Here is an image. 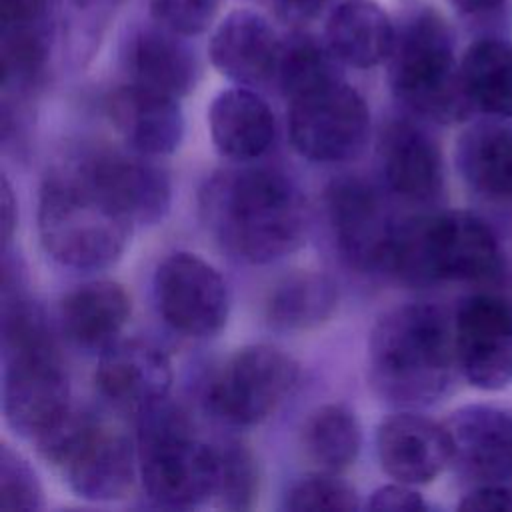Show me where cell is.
Returning a JSON list of instances; mask_svg holds the SVG:
<instances>
[{
  "mask_svg": "<svg viewBox=\"0 0 512 512\" xmlns=\"http://www.w3.org/2000/svg\"><path fill=\"white\" fill-rule=\"evenodd\" d=\"M200 212L214 238L252 264L298 250L308 230L300 188L284 172L264 166L214 172L200 192Z\"/></svg>",
  "mask_w": 512,
  "mask_h": 512,
  "instance_id": "obj_1",
  "label": "cell"
},
{
  "mask_svg": "<svg viewBox=\"0 0 512 512\" xmlns=\"http://www.w3.org/2000/svg\"><path fill=\"white\" fill-rule=\"evenodd\" d=\"M458 368L454 326L432 304L386 312L368 340V380L394 406H424L442 398Z\"/></svg>",
  "mask_w": 512,
  "mask_h": 512,
  "instance_id": "obj_2",
  "label": "cell"
},
{
  "mask_svg": "<svg viewBox=\"0 0 512 512\" xmlns=\"http://www.w3.org/2000/svg\"><path fill=\"white\" fill-rule=\"evenodd\" d=\"M132 226L70 160L46 176L38 200V234L60 264L76 270L108 268L122 256Z\"/></svg>",
  "mask_w": 512,
  "mask_h": 512,
  "instance_id": "obj_3",
  "label": "cell"
},
{
  "mask_svg": "<svg viewBox=\"0 0 512 512\" xmlns=\"http://www.w3.org/2000/svg\"><path fill=\"white\" fill-rule=\"evenodd\" d=\"M500 270V248L484 220L464 210L412 216L396 224L384 272L412 286L486 280Z\"/></svg>",
  "mask_w": 512,
  "mask_h": 512,
  "instance_id": "obj_4",
  "label": "cell"
},
{
  "mask_svg": "<svg viewBox=\"0 0 512 512\" xmlns=\"http://www.w3.org/2000/svg\"><path fill=\"white\" fill-rule=\"evenodd\" d=\"M388 76L396 98L428 120L456 124L474 110L452 32L432 8H414L396 26Z\"/></svg>",
  "mask_w": 512,
  "mask_h": 512,
  "instance_id": "obj_5",
  "label": "cell"
},
{
  "mask_svg": "<svg viewBox=\"0 0 512 512\" xmlns=\"http://www.w3.org/2000/svg\"><path fill=\"white\" fill-rule=\"evenodd\" d=\"M138 470L146 496L162 508H194L214 496L216 448L194 434L186 410L168 398L138 412Z\"/></svg>",
  "mask_w": 512,
  "mask_h": 512,
  "instance_id": "obj_6",
  "label": "cell"
},
{
  "mask_svg": "<svg viewBox=\"0 0 512 512\" xmlns=\"http://www.w3.org/2000/svg\"><path fill=\"white\" fill-rule=\"evenodd\" d=\"M36 444L44 460L84 500H118L130 492L136 480L138 452L130 438L94 414L70 408Z\"/></svg>",
  "mask_w": 512,
  "mask_h": 512,
  "instance_id": "obj_7",
  "label": "cell"
},
{
  "mask_svg": "<svg viewBox=\"0 0 512 512\" xmlns=\"http://www.w3.org/2000/svg\"><path fill=\"white\" fill-rule=\"evenodd\" d=\"M298 374L296 360L284 350L270 344L244 346L212 380L210 408L236 426L260 424L290 396Z\"/></svg>",
  "mask_w": 512,
  "mask_h": 512,
  "instance_id": "obj_8",
  "label": "cell"
},
{
  "mask_svg": "<svg viewBox=\"0 0 512 512\" xmlns=\"http://www.w3.org/2000/svg\"><path fill=\"white\" fill-rule=\"evenodd\" d=\"M288 130L298 154L314 162L356 158L370 136V110L362 94L336 80L290 102Z\"/></svg>",
  "mask_w": 512,
  "mask_h": 512,
  "instance_id": "obj_9",
  "label": "cell"
},
{
  "mask_svg": "<svg viewBox=\"0 0 512 512\" xmlns=\"http://www.w3.org/2000/svg\"><path fill=\"white\" fill-rule=\"evenodd\" d=\"M2 410L22 438L38 440L70 410V384L56 344L4 352Z\"/></svg>",
  "mask_w": 512,
  "mask_h": 512,
  "instance_id": "obj_10",
  "label": "cell"
},
{
  "mask_svg": "<svg viewBox=\"0 0 512 512\" xmlns=\"http://www.w3.org/2000/svg\"><path fill=\"white\" fill-rule=\"evenodd\" d=\"M158 310L166 324L190 338H208L222 330L230 296L218 270L190 252L166 256L154 276Z\"/></svg>",
  "mask_w": 512,
  "mask_h": 512,
  "instance_id": "obj_11",
  "label": "cell"
},
{
  "mask_svg": "<svg viewBox=\"0 0 512 512\" xmlns=\"http://www.w3.org/2000/svg\"><path fill=\"white\" fill-rule=\"evenodd\" d=\"M152 156L92 148L68 158L134 224L160 222L172 202L168 172Z\"/></svg>",
  "mask_w": 512,
  "mask_h": 512,
  "instance_id": "obj_12",
  "label": "cell"
},
{
  "mask_svg": "<svg viewBox=\"0 0 512 512\" xmlns=\"http://www.w3.org/2000/svg\"><path fill=\"white\" fill-rule=\"evenodd\" d=\"M326 212L344 260L358 270H384L396 224L380 192L358 176L326 188Z\"/></svg>",
  "mask_w": 512,
  "mask_h": 512,
  "instance_id": "obj_13",
  "label": "cell"
},
{
  "mask_svg": "<svg viewBox=\"0 0 512 512\" xmlns=\"http://www.w3.org/2000/svg\"><path fill=\"white\" fill-rule=\"evenodd\" d=\"M458 368L482 390H500L512 382V306L490 294L462 302L454 322Z\"/></svg>",
  "mask_w": 512,
  "mask_h": 512,
  "instance_id": "obj_14",
  "label": "cell"
},
{
  "mask_svg": "<svg viewBox=\"0 0 512 512\" xmlns=\"http://www.w3.org/2000/svg\"><path fill=\"white\" fill-rule=\"evenodd\" d=\"M454 470L472 484H502L512 476V418L490 406H464L446 422Z\"/></svg>",
  "mask_w": 512,
  "mask_h": 512,
  "instance_id": "obj_15",
  "label": "cell"
},
{
  "mask_svg": "<svg viewBox=\"0 0 512 512\" xmlns=\"http://www.w3.org/2000/svg\"><path fill=\"white\" fill-rule=\"evenodd\" d=\"M376 450L382 470L404 484L432 482L452 460L446 424L414 412L392 414L376 430Z\"/></svg>",
  "mask_w": 512,
  "mask_h": 512,
  "instance_id": "obj_16",
  "label": "cell"
},
{
  "mask_svg": "<svg viewBox=\"0 0 512 512\" xmlns=\"http://www.w3.org/2000/svg\"><path fill=\"white\" fill-rule=\"evenodd\" d=\"M94 382L108 402L140 412L168 396L172 366L150 342L116 340L100 352Z\"/></svg>",
  "mask_w": 512,
  "mask_h": 512,
  "instance_id": "obj_17",
  "label": "cell"
},
{
  "mask_svg": "<svg viewBox=\"0 0 512 512\" xmlns=\"http://www.w3.org/2000/svg\"><path fill=\"white\" fill-rule=\"evenodd\" d=\"M214 68L240 86H256L276 76L282 40L260 12L234 10L210 38Z\"/></svg>",
  "mask_w": 512,
  "mask_h": 512,
  "instance_id": "obj_18",
  "label": "cell"
},
{
  "mask_svg": "<svg viewBox=\"0 0 512 512\" xmlns=\"http://www.w3.org/2000/svg\"><path fill=\"white\" fill-rule=\"evenodd\" d=\"M108 116L126 146L146 156L172 154L184 136L178 98L134 82L110 94Z\"/></svg>",
  "mask_w": 512,
  "mask_h": 512,
  "instance_id": "obj_19",
  "label": "cell"
},
{
  "mask_svg": "<svg viewBox=\"0 0 512 512\" xmlns=\"http://www.w3.org/2000/svg\"><path fill=\"white\" fill-rule=\"evenodd\" d=\"M378 158L390 190L412 202H432L444 186L436 142L410 120H392L378 142Z\"/></svg>",
  "mask_w": 512,
  "mask_h": 512,
  "instance_id": "obj_20",
  "label": "cell"
},
{
  "mask_svg": "<svg viewBox=\"0 0 512 512\" xmlns=\"http://www.w3.org/2000/svg\"><path fill=\"white\" fill-rule=\"evenodd\" d=\"M208 126L216 150L234 162L264 156L276 136L270 106L248 86L218 92L208 108Z\"/></svg>",
  "mask_w": 512,
  "mask_h": 512,
  "instance_id": "obj_21",
  "label": "cell"
},
{
  "mask_svg": "<svg viewBox=\"0 0 512 512\" xmlns=\"http://www.w3.org/2000/svg\"><path fill=\"white\" fill-rule=\"evenodd\" d=\"M130 318V296L114 280L86 282L60 302L66 338L84 350H104L116 342Z\"/></svg>",
  "mask_w": 512,
  "mask_h": 512,
  "instance_id": "obj_22",
  "label": "cell"
},
{
  "mask_svg": "<svg viewBox=\"0 0 512 512\" xmlns=\"http://www.w3.org/2000/svg\"><path fill=\"white\" fill-rule=\"evenodd\" d=\"M184 36L156 24L140 28L128 46V72L134 84L180 98L198 82V60Z\"/></svg>",
  "mask_w": 512,
  "mask_h": 512,
  "instance_id": "obj_23",
  "label": "cell"
},
{
  "mask_svg": "<svg viewBox=\"0 0 512 512\" xmlns=\"http://www.w3.org/2000/svg\"><path fill=\"white\" fill-rule=\"evenodd\" d=\"M396 26L374 0H344L328 22L324 40L332 54L352 68H372L388 60Z\"/></svg>",
  "mask_w": 512,
  "mask_h": 512,
  "instance_id": "obj_24",
  "label": "cell"
},
{
  "mask_svg": "<svg viewBox=\"0 0 512 512\" xmlns=\"http://www.w3.org/2000/svg\"><path fill=\"white\" fill-rule=\"evenodd\" d=\"M458 168L468 186L494 202L512 204V128L498 122L466 130L456 148Z\"/></svg>",
  "mask_w": 512,
  "mask_h": 512,
  "instance_id": "obj_25",
  "label": "cell"
},
{
  "mask_svg": "<svg viewBox=\"0 0 512 512\" xmlns=\"http://www.w3.org/2000/svg\"><path fill=\"white\" fill-rule=\"evenodd\" d=\"M338 304V286L320 272H296L270 292L266 314L282 330H308L326 322Z\"/></svg>",
  "mask_w": 512,
  "mask_h": 512,
  "instance_id": "obj_26",
  "label": "cell"
},
{
  "mask_svg": "<svg viewBox=\"0 0 512 512\" xmlns=\"http://www.w3.org/2000/svg\"><path fill=\"white\" fill-rule=\"evenodd\" d=\"M460 70L466 92L474 104L494 116H512V44L498 38L472 42Z\"/></svg>",
  "mask_w": 512,
  "mask_h": 512,
  "instance_id": "obj_27",
  "label": "cell"
},
{
  "mask_svg": "<svg viewBox=\"0 0 512 512\" xmlns=\"http://www.w3.org/2000/svg\"><path fill=\"white\" fill-rule=\"evenodd\" d=\"M304 452L324 472H342L354 464L362 430L356 414L344 404H326L310 414L302 430Z\"/></svg>",
  "mask_w": 512,
  "mask_h": 512,
  "instance_id": "obj_28",
  "label": "cell"
},
{
  "mask_svg": "<svg viewBox=\"0 0 512 512\" xmlns=\"http://www.w3.org/2000/svg\"><path fill=\"white\" fill-rule=\"evenodd\" d=\"M340 60L332 54L326 40L320 42L310 34H296L282 42L276 68V82L288 102L302 98L318 88L342 80Z\"/></svg>",
  "mask_w": 512,
  "mask_h": 512,
  "instance_id": "obj_29",
  "label": "cell"
},
{
  "mask_svg": "<svg viewBox=\"0 0 512 512\" xmlns=\"http://www.w3.org/2000/svg\"><path fill=\"white\" fill-rule=\"evenodd\" d=\"M216 448V486L214 502L224 510H248L258 494V468L252 452L228 440Z\"/></svg>",
  "mask_w": 512,
  "mask_h": 512,
  "instance_id": "obj_30",
  "label": "cell"
},
{
  "mask_svg": "<svg viewBox=\"0 0 512 512\" xmlns=\"http://www.w3.org/2000/svg\"><path fill=\"white\" fill-rule=\"evenodd\" d=\"M360 508V498L356 490L340 480L334 472H316L298 480L288 496L286 510L308 512V510H340L350 512Z\"/></svg>",
  "mask_w": 512,
  "mask_h": 512,
  "instance_id": "obj_31",
  "label": "cell"
},
{
  "mask_svg": "<svg viewBox=\"0 0 512 512\" xmlns=\"http://www.w3.org/2000/svg\"><path fill=\"white\" fill-rule=\"evenodd\" d=\"M42 496L34 468L4 444L0 450V510H38L44 504Z\"/></svg>",
  "mask_w": 512,
  "mask_h": 512,
  "instance_id": "obj_32",
  "label": "cell"
},
{
  "mask_svg": "<svg viewBox=\"0 0 512 512\" xmlns=\"http://www.w3.org/2000/svg\"><path fill=\"white\" fill-rule=\"evenodd\" d=\"M222 0H150L156 24L180 36H196L214 22Z\"/></svg>",
  "mask_w": 512,
  "mask_h": 512,
  "instance_id": "obj_33",
  "label": "cell"
},
{
  "mask_svg": "<svg viewBox=\"0 0 512 512\" xmlns=\"http://www.w3.org/2000/svg\"><path fill=\"white\" fill-rule=\"evenodd\" d=\"M424 498L410 488V484L396 482L380 486L370 494L368 510H388V512H416L426 510Z\"/></svg>",
  "mask_w": 512,
  "mask_h": 512,
  "instance_id": "obj_34",
  "label": "cell"
},
{
  "mask_svg": "<svg viewBox=\"0 0 512 512\" xmlns=\"http://www.w3.org/2000/svg\"><path fill=\"white\" fill-rule=\"evenodd\" d=\"M458 508L482 512H512V490L502 484H480L462 498Z\"/></svg>",
  "mask_w": 512,
  "mask_h": 512,
  "instance_id": "obj_35",
  "label": "cell"
},
{
  "mask_svg": "<svg viewBox=\"0 0 512 512\" xmlns=\"http://www.w3.org/2000/svg\"><path fill=\"white\" fill-rule=\"evenodd\" d=\"M264 2L280 22L296 28L312 22L326 6V0H264Z\"/></svg>",
  "mask_w": 512,
  "mask_h": 512,
  "instance_id": "obj_36",
  "label": "cell"
},
{
  "mask_svg": "<svg viewBox=\"0 0 512 512\" xmlns=\"http://www.w3.org/2000/svg\"><path fill=\"white\" fill-rule=\"evenodd\" d=\"M2 216H0V222H2V246L4 250H8V244L12 240V234H14V228H16V200H14V194H12V188H10V182L6 176H2Z\"/></svg>",
  "mask_w": 512,
  "mask_h": 512,
  "instance_id": "obj_37",
  "label": "cell"
},
{
  "mask_svg": "<svg viewBox=\"0 0 512 512\" xmlns=\"http://www.w3.org/2000/svg\"><path fill=\"white\" fill-rule=\"evenodd\" d=\"M450 6L464 18H488L494 16L508 0H448Z\"/></svg>",
  "mask_w": 512,
  "mask_h": 512,
  "instance_id": "obj_38",
  "label": "cell"
}]
</instances>
